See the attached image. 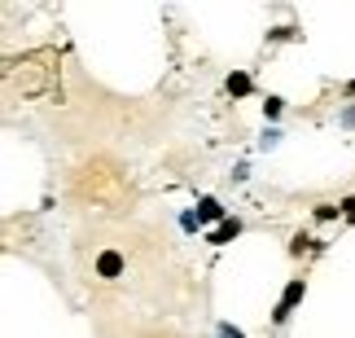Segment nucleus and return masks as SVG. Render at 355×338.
<instances>
[{
  "label": "nucleus",
  "mask_w": 355,
  "mask_h": 338,
  "mask_svg": "<svg viewBox=\"0 0 355 338\" xmlns=\"http://www.w3.org/2000/svg\"><path fill=\"white\" fill-rule=\"evenodd\" d=\"M215 338H250L245 330H237L233 321H215Z\"/></svg>",
  "instance_id": "12"
},
{
  "label": "nucleus",
  "mask_w": 355,
  "mask_h": 338,
  "mask_svg": "<svg viewBox=\"0 0 355 338\" xmlns=\"http://www.w3.org/2000/svg\"><path fill=\"white\" fill-rule=\"evenodd\" d=\"M320 246H324V242H316L311 233H294V237H290V255H294V260H298L303 251H320Z\"/></svg>",
  "instance_id": "7"
},
{
  "label": "nucleus",
  "mask_w": 355,
  "mask_h": 338,
  "mask_svg": "<svg viewBox=\"0 0 355 338\" xmlns=\"http://www.w3.org/2000/svg\"><path fill=\"white\" fill-rule=\"evenodd\" d=\"M241 233H245V220H237V215H228V220H224L220 228H207L202 237H207V246H228V242H233V237H241Z\"/></svg>",
  "instance_id": "2"
},
{
  "label": "nucleus",
  "mask_w": 355,
  "mask_h": 338,
  "mask_svg": "<svg viewBox=\"0 0 355 338\" xmlns=\"http://www.w3.org/2000/svg\"><path fill=\"white\" fill-rule=\"evenodd\" d=\"M281 40H303L298 26H268V44H281Z\"/></svg>",
  "instance_id": "8"
},
{
  "label": "nucleus",
  "mask_w": 355,
  "mask_h": 338,
  "mask_svg": "<svg viewBox=\"0 0 355 338\" xmlns=\"http://www.w3.org/2000/svg\"><path fill=\"white\" fill-rule=\"evenodd\" d=\"M281 115H285V97H263V119L268 124H277Z\"/></svg>",
  "instance_id": "9"
},
{
  "label": "nucleus",
  "mask_w": 355,
  "mask_h": 338,
  "mask_svg": "<svg viewBox=\"0 0 355 338\" xmlns=\"http://www.w3.org/2000/svg\"><path fill=\"white\" fill-rule=\"evenodd\" d=\"M228 180H233V185H241V180H250V163H237V167H233V176H228Z\"/></svg>",
  "instance_id": "14"
},
{
  "label": "nucleus",
  "mask_w": 355,
  "mask_h": 338,
  "mask_svg": "<svg viewBox=\"0 0 355 338\" xmlns=\"http://www.w3.org/2000/svg\"><path fill=\"white\" fill-rule=\"evenodd\" d=\"M175 220H180V228H184L189 237H193V233H207V228H202V220H198V211H180Z\"/></svg>",
  "instance_id": "10"
},
{
  "label": "nucleus",
  "mask_w": 355,
  "mask_h": 338,
  "mask_svg": "<svg viewBox=\"0 0 355 338\" xmlns=\"http://www.w3.org/2000/svg\"><path fill=\"white\" fill-rule=\"evenodd\" d=\"M338 207H343V220H347V224H355V194H347L343 202H338Z\"/></svg>",
  "instance_id": "13"
},
{
  "label": "nucleus",
  "mask_w": 355,
  "mask_h": 338,
  "mask_svg": "<svg viewBox=\"0 0 355 338\" xmlns=\"http://www.w3.org/2000/svg\"><path fill=\"white\" fill-rule=\"evenodd\" d=\"M123 268H128V260H123L114 246H105V251L97 255V277H101V281H119Z\"/></svg>",
  "instance_id": "4"
},
{
  "label": "nucleus",
  "mask_w": 355,
  "mask_h": 338,
  "mask_svg": "<svg viewBox=\"0 0 355 338\" xmlns=\"http://www.w3.org/2000/svg\"><path fill=\"white\" fill-rule=\"evenodd\" d=\"M338 124H343V128H355V105H347V110H338Z\"/></svg>",
  "instance_id": "15"
},
{
  "label": "nucleus",
  "mask_w": 355,
  "mask_h": 338,
  "mask_svg": "<svg viewBox=\"0 0 355 338\" xmlns=\"http://www.w3.org/2000/svg\"><path fill=\"white\" fill-rule=\"evenodd\" d=\"M224 92H228V97H250V92H254V79L245 75V71H233V75L224 79Z\"/></svg>",
  "instance_id": "5"
},
{
  "label": "nucleus",
  "mask_w": 355,
  "mask_h": 338,
  "mask_svg": "<svg viewBox=\"0 0 355 338\" xmlns=\"http://www.w3.org/2000/svg\"><path fill=\"white\" fill-rule=\"evenodd\" d=\"M347 97H355V79H347Z\"/></svg>",
  "instance_id": "16"
},
{
  "label": "nucleus",
  "mask_w": 355,
  "mask_h": 338,
  "mask_svg": "<svg viewBox=\"0 0 355 338\" xmlns=\"http://www.w3.org/2000/svg\"><path fill=\"white\" fill-rule=\"evenodd\" d=\"M277 145H281V128H263V132H259V150H277Z\"/></svg>",
  "instance_id": "11"
},
{
  "label": "nucleus",
  "mask_w": 355,
  "mask_h": 338,
  "mask_svg": "<svg viewBox=\"0 0 355 338\" xmlns=\"http://www.w3.org/2000/svg\"><path fill=\"white\" fill-rule=\"evenodd\" d=\"M311 220H316V224H334V220H343V207H338V202H320V207H311Z\"/></svg>",
  "instance_id": "6"
},
{
  "label": "nucleus",
  "mask_w": 355,
  "mask_h": 338,
  "mask_svg": "<svg viewBox=\"0 0 355 338\" xmlns=\"http://www.w3.org/2000/svg\"><path fill=\"white\" fill-rule=\"evenodd\" d=\"M193 211H198V220H202V228H207V224H215V228H220V224L228 220V211H224V202H220V198H211V194H202Z\"/></svg>",
  "instance_id": "3"
},
{
  "label": "nucleus",
  "mask_w": 355,
  "mask_h": 338,
  "mask_svg": "<svg viewBox=\"0 0 355 338\" xmlns=\"http://www.w3.org/2000/svg\"><path fill=\"white\" fill-rule=\"evenodd\" d=\"M303 294H307V281L303 277H290V281H285L281 299H277V307H272V326H290V316H294V307L303 303Z\"/></svg>",
  "instance_id": "1"
}]
</instances>
